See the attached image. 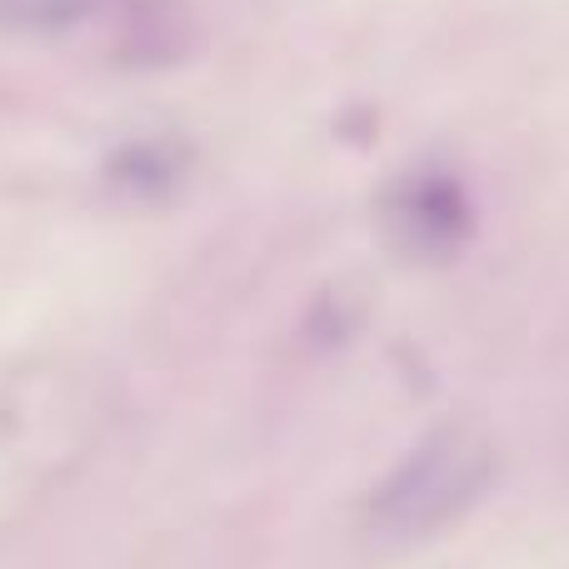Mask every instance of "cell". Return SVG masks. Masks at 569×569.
<instances>
[{"label": "cell", "instance_id": "6da1fadb", "mask_svg": "<svg viewBox=\"0 0 569 569\" xmlns=\"http://www.w3.org/2000/svg\"><path fill=\"white\" fill-rule=\"evenodd\" d=\"M495 450L480 430L460 425V430H440L410 450V460L375 490L370 525L385 540H425V535L445 530L455 515H465L480 490L490 485Z\"/></svg>", "mask_w": 569, "mask_h": 569}, {"label": "cell", "instance_id": "7a4b0ae2", "mask_svg": "<svg viewBox=\"0 0 569 569\" xmlns=\"http://www.w3.org/2000/svg\"><path fill=\"white\" fill-rule=\"evenodd\" d=\"M385 226H390L395 246L430 256V250L455 246V236H460V200L440 180H405L385 200Z\"/></svg>", "mask_w": 569, "mask_h": 569}, {"label": "cell", "instance_id": "277c9868", "mask_svg": "<svg viewBox=\"0 0 569 569\" xmlns=\"http://www.w3.org/2000/svg\"><path fill=\"white\" fill-rule=\"evenodd\" d=\"M100 0H0V30L10 36H60L86 26Z\"/></svg>", "mask_w": 569, "mask_h": 569}, {"label": "cell", "instance_id": "3957f363", "mask_svg": "<svg viewBox=\"0 0 569 569\" xmlns=\"http://www.w3.org/2000/svg\"><path fill=\"white\" fill-rule=\"evenodd\" d=\"M190 170V150L176 146V140H140V146L116 150L110 160V186L120 190L126 200H170L180 186H186Z\"/></svg>", "mask_w": 569, "mask_h": 569}]
</instances>
